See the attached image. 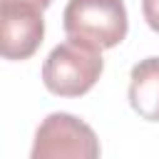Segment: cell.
Instances as JSON below:
<instances>
[{
  "label": "cell",
  "mask_w": 159,
  "mask_h": 159,
  "mask_svg": "<svg viewBox=\"0 0 159 159\" xmlns=\"http://www.w3.org/2000/svg\"><path fill=\"white\" fill-rule=\"evenodd\" d=\"M102 70V50L67 37L47 55L42 65V84L57 97H82L97 84Z\"/></svg>",
  "instance_id": "6da1fadb"
},
{
  "label": "cell",
  "mask_w": 159,
  "mask_h": 159,
  "mask_svg": "<svg viewBox=\"0 0 159 159\" xmlns=\"http://www.w3.org/2000/svg\"><path fill=\"white\" fill-rule=\"evenodd\" d=\"M62 27L67 37L97 50L117 47L129 30L124 0H67Z\"/></svg>",
  "instance_id": "7a4b0ae2"
},
{
  "label": "cell",
  "mask_w": 159,
  "mask_h": 159,
  "mask_svg": "<svg viewBox=\"0 0 159 159\" xmlns=\"http://www.w3.org/2000/svg\"><path fill=\"white\" fill-rule=\"evenodd\" d=\"M99 157L102 149L94 129L70 112L47 114L40 122L30 149V159H99Z\"/></svg>",
  "instance_id": "3957f363"
},
{
  "label": "cell",
  "mask_w": 159,
  "mask_h": 159,
  "mask_svg": "<svg viewBox=\"0 0 159 159\" xmlns=\"http://www.w3.org/2000/svg\"><path fill=\"white\" fill-rule=\"evenodd\" d=\"M42 37L45 20L40 7L20 0H0V55L5 60L32 57Z\"/></svg>",
  "instance_id": "277c9868"
},
{
  "label": "cell",
  "mask_w": 159,
  "mask_h": 159,
  "mask_svg": "<svg viewBox=\"0 0 159 159\" xmlns=\"http://www.w3.org/2000/svg\"><path fill=\"white\" fill-rule=\"evenodd\" d=\"M129 104L142 119L159 122V57L139 60L132 67Z\"/></svg>",
  "instance_id": "5b68a950"
},
{
  "label": "cell",
  "mask_w": 159,
  "mask_h": 159,
  "mask_svg": "<svg viewBox=\"0 0 159 159\" xmlns=\"http://www.w3.org/2000/svg\"><path fill=\"white\" fill-rule=\"evenodd\" d=\"M142 15L147 25L154 32H159V0H142Z\"/></svg>",
  "instance_id": "8992f818"
},
{
  "label": "cell",
  "mask_w": 159,
  "mask_h": 159,
  "mask_svg": "<svg viewBox=\"0 0 159 159\" xmlns=\"http://www.w3.org/2000/svg\"><path fill=\"white\" fill-rule=\"evenodd\" d=\"M20 2H30V5H35V7H40V10H45V7L52 5V0H20Z\"/></svg>",
  "instance_id": "52a82bcc"
}]
</instances>
